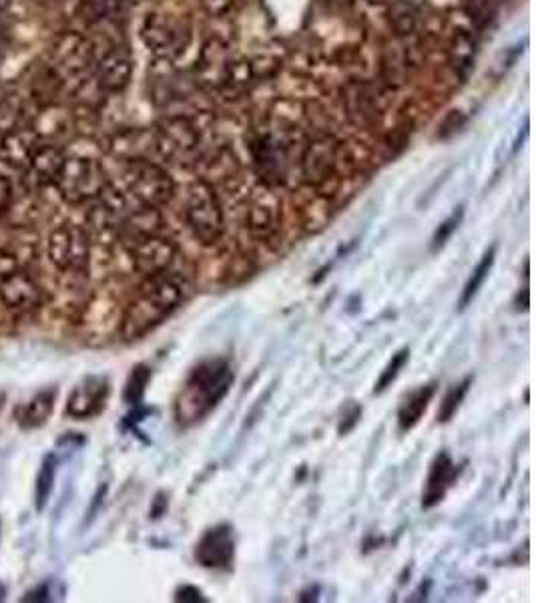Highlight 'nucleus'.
<instances>
[{
	"instance_id": "nucleus-38",
	"label": "nucleus",
	"mask_w": 536,
	"mask_h": 603,
	"mask_svg": "<svg viewBox=\"0 0 536 603\" xmlns=\"http://www.w3.org/2000/svg\"><path fill=\"white\" fill-rule=\"evenodd\" d=\"M203 5L211 15H221L233 5V0H203Z\"/></svg>"
},
{
	"instance_id": "nucleus-13",
	"label": "nucleus",
	"mask_w": 536,
	"mask_h": 603,
	"mask_svg": "<svg viewBox=\"0 0 536 603\" xmlns=\"http://www.w3.org/2000/svg\"><path fill=\"white\" fill-rule=\"evenodd\" d=\"M253 167L267 185H282L288 179L290 159L286 147L272 137H257L251 145Z\"/></svg>"
},
{
	"instance_id": "nucleus-24",
	"label": "nucleus",
	"mask_w": 536,
	"mask_h": 603,
	"mask_svg": "<svg viewBox=\"0 0 536 603\" xmlns=\"http://www.w3.org/2000/svg\"><path fill=\"white\" fill-rule=\"evenodd\" d=\"M494 260H496V246H492V248L480 258V262L476 264V268L472 270V274H470V278H468V282H466V286H464V290H462L460 302H458L460 310H464L466 306H470L472 300L478 296L480 288L484 286L486 278L490 276V270H492V266H494Z\"/></svg>"
},
{
	"instance_id": "nucleus-14",
	"label": "nucleus",
	"mask_w": 536,
	"mask_h": 603,
	"mask_svg": "<svg viewBox=\"0 0 536 603\" xmlns=\"http://www.w3.org/2000/svg\"><path fill=\"white\" fill-rule=\"evenodd\" d=\"M338 153H340V143L330 137H318L314 139L304 155H302V177L310 185H324L328 183L330 177H334L336 165H338Z\"/></svg>"
},
{
	"instance_id": "nucleus-33",
	"label": "nucleus",
	"mask_w": 536,
	"mask_h": 603,
	"mask_svg": "<svg viewBox=\"0 0 536 603\" xmlns=\"http://www.w3.org/2000/svg\"><path fill=\"white\" fill-rule=\"evenodd\" d=\"M21 117H23V107L17 99L7 97L0 101V135L17 127L21 123Z\"/></svg>"
},
{
	"instance_id": "nucleus-4",
	"label": "nucleus",
	"mask_w": 536,
	"mask_h": 603,
	"mask_svg": "<svg viewBox=\"0 0 536 603\" xmlns=\"http://www.w3.org/2000/svg\"><path fill=\"white\" fill-rule=\"evenodd\" d=\"M49 69L57 77L59 85L81 89L87 85L95 69V47L79 33H63L53 43Z\"/></svg>"
},
{
	"instance_id": "nucleus-19",
	"label": "nucleus",
	"mask_w": 536,
	"mask_h": 603,
	"mask_svg": "<svg viewBox=\"0 0 536 603\" xmlns=\"http://www.w3.org/2000/svg\"><path fill=\"white\" fill-rule=\"evenodd\" d=\"M458 475H460V467L452 461V457L446 451L436 455L434 463L430 465L426 489L422 493V507L424 509L436 507L446 497L448 489L456 483Z\"/></svg>"
},
{
	"instance_id": "nucleus-15",
	"label": "nucleus",
	"mask_w": 536,
	"mask_h": 603,
	"mask_svg": "<svg viewBox=\"0 0 536 603\" xmlns=\"http://www.w3.org/2000/svg\"><path fill=\"white\" fill-rule=\"evenodd\" d=\"M41 141L43 137L35 125L19 123L17 127L0 135V161L13 169L25 171Z\"/></svg>"
},
{
	"instance_id": "nucleus-8",
	"label": "nucleus",
	"mask_w": 536,
	"mask_h": 603,
	"mask_svg": "<svg viewBox=\"0 0 536 603\" xmlns=\"http://www.w3.org/2000/svg\"><path fill=\"white\" fill-rule=\"evenodd\" d=\"M123 248L127 250L133 268L143 276H151V274L165 272L171 268H181L179 264H183V260L179 258L177 246L161 234H149V236L135 238V240L127 242Z\"/></svg>"
},
{
	"instance_id": "nucleus-36",
	"label": "nucleus",
	"mask_w": 536,
	"mask_h": 603,
	"mask_svg": "<svg viewBox=\"0 0 536 603\" xmlns=\"http://www.w3.org/2000/svg\"><path fill=\"white\" fill-rule=\"evenodd\" d=\"M23 601H35V603L53 601V587H51V583H41L35 589L27 591V595L23 597Z\"/></svg>"
},
{
	"instance_id": "nucleus-2",
	"label": "nucleus",
	"mask_w": 536,
	"mask_h": 603,
	"mask_svg": "<svg viewBox=\"0 0 536 603\" xmlns=\"http://www.w3.org/2000/svg\"><path fill=\"white\" fill-rule=\"evenodd\" d=\"M233 384V368L227 358H209L193 368L177 402L175 417L181 427L203 421L225 398Z\"/></svg>"
},
{
	"instance_id": "nucleus-22",
	"label": "nucleus",
	"mask_w": 536,
	"mask_h": 603,
	"mask_svg": "<svg viewBox=\"0 0 536 603\" xmlns=\"http://www.w3.org/2000/svg\"><path fill=\"white\" fill-rule=\"evenodd\" d=\"M55 400H57V390H41L39 394L33 396L31 402L23 407L19 423L23 429L33 431V429H41L53 415L55 409Z\"/></svg>"
},
{
	"instance_id": "nucleus-26",
	"label": "nucleus",
	"mask_w": 536,
	"mask_h": 603,
	"mask_svg": "<svg viewBox=\"0 0 536 603\" xmlns=\"http://www.w3.org/2000/svg\"><path fill=\"white\" fill-rule=\"evenodd\" d=\"M420 3L414 0H396L392 7V25L400 37L412 35L416 29V15Z\"/></svg>"
},
{
	"instance_id": "nucleus-40",
	"label": "nucleus",
	"mask_w": 536,
	"mask_h": 603,
	"mask_svg": "<svg viewBox=\"0 0 536 603\" xmlns=\"http://www.w3.org/2000/svg\"><path fill=\"white\" fill-rule=\"evenodd\" d=\"M370 3H378V5H384V3H390V0H370Z\"/></svg>"
},
{
	"instance_id": "nucleus-37",
	"label": "nucleus",
	"mask_w": 536,
	"mask_h": 603,
	"mask_svg": "<svg viewBox=\"0 0 536 603\" xmlns=\"http://www.w3.org/2000/svg\"><path fill=\"white\" fill-rule=\"evenodd\" d=\"M175 599L177 601H183V603H199V601H207L203 597V593L195 587V585H181L175 593Z\"/></svg>"
},
{
	"instance_id": "nucleus-1",
	"label": "nucleus",
	"mask_w": 536,
	"mask_h": 603,
	"mask_svg": "<svg viewBox=\"0 0 536 603\" xmlns=\"http://www.w3.org/2000/svg\"><path fill=\"white\" fill-rule=\"evenodd\" d=\"M189 290V274L181 268L145 276L135 300L125 308L121 318L123 340H141L155 330L185 300Z\"/></svg>"
},
{
	"instance_id": "nucleus-23",
	"label": "nucleus",
	"mask_w": 536,
	"mask_h": 603,
	"mask_svg": "<svg viewBox=\"0 0 536 603\" xmlns=\"http://www.w3.org/2000/svg\"><path fill=\"white\" fill-rule=\"evenodd\" d=\"M476 47V39L466 31H458L450 43V63L462 81L474 69Z\"/></svg>"
},
{
	"instance_id": "nucleus-29",
	"label": "nucleus",
	"mask_w": 536,
	"mask_h": 603,
	"mask_svg": "<svg viewBox=\"0 0 536 603\" xmlns=\"http://www.w3.org/2000/svg\"><path fill=\"white\" fill-rule=\"evenodd\" d=\"M119 0H81L79 13L89 23H103L119 13Z\"/></svg>"
},
{
	"instance_id": "nucleus-16",
	"label": "nucleus",
	"mask_w": 536,
	"mask_h": 603,
	"mask_svg": "<svg viewBox=\"0 0 536 603\" xmlns=\"http://www.w3.org/2000/svg\"><path fill=\"white\" fill-rule=\"evenodd\" d=\"M133 71V61L123 45L107 47L99 57L95 53V79L103 91H121L127 87Z\"/></svg>"
},
{
	"instance_id": "nucleus-6",
	"label": "nucleus",
	"mask_w": 536,
	"mask_h": 603,
	"mask_svg": "<svg viewBox=\"0 0 536 603\" xmlns=\"http://www.w3.org/2000/svg\"><path fill=\"white\" fill-rule=\"evenodd\" d=\"M105 185V169L91 157H67L55 183L61 197L75 206L97 199Z\"/></svg>"
},
{
	"instance_id": "nucleus-3",
	"label": "nucleus",
	"mask_w": 536,
	"mask_h": 603,
	"mask_svg": "<svg viewBox=\"0 0 536 603\" xmlns=\"http://www.w3.org/2000/svg\"><path fill=\"white\" fill-rule=\"evenodd\" d=\"M183 220L193 238L203 246H215L225 234V216L215 187L207 181H195L187 189Z\"/></svg>"
},
{
	"instance_id": "nucleus-10",
	"label": "nucleus",
	"mask_w": 536,
	"mask_h": 603,
	"mask_svg": "<svg viewBox=\"0 0 536 603\" xmlns=\"http://www.w3.org/2000/svg\"><path fill=\"white\" fill-rule=\"evenodd\" d=\"M199 143V131L183 117H169L163 121L155 137L161 155L177 165H191L197 159Z\"/></svg>"
},
{
	"instance_id": "nucleus-7",
	"label": "nucleus",
	"mask_w": 536,
	"mask_h": 603,
	"mask_svg": "<svg viewBox=\"0 0 536 603\" xmlns=\"http://www.w3.org/2000/svg\"><path fill=\"white\" fill-rule=\"evenodd\" d=\"M49 260L51 264L65 274L85 276L91 268V236L81 226L63 224L55 228L49 236Z\"/></svg>"
},
{
	"instance_id": "nucleus-18",
	"label": "nucleus",
	"mask_w": 536,
	"mask_h": 603,
	"mask_svg": "<svg viewBox=\"0 0 536 603\" xmlns=\"http://www.w3.org/2000/svg\"><path fill=\"white\" fill-rule=\"evenodd\" d=\"M65 159H67V155L59 145L41 141L31 163L25 169V175L35 187L55 185L57 177L65 165Z\"/></svg>"
},
{
	"instance_id": "nucleus-30",
	"label": "nucleus",
	"mask_w": 536,
	"mask_h": 603,
	"mask_svg": "<svg viewBox=\"0 0 536 603\" xmlns=\"http://www.w3.org/2000/svg\"><path fill=\"white\" fill-rule=\"evenodd\" d=\"M348 103H350V111L360 115L362 121H368V119L376 117L378 101L366 87H358L354 93H350Z\"/></svg>"
},
{
	"instance_id": "nucleus-32",
	"label": "nucleus",
	"mask_w": 536,
	"mask_h": 603,
	"mask_svg": "<svg viewBox=\"0 0 536 603\" xmlns=\"http://www.w3.org/2000/svg\"><path fill=\"white\" fill-rule=\"evenodd\" d=\"M462 218H464V208H458L448 220H444L440 226H438V230L434 232V238H432V244H430V248H432V252H438L440 248H444L446 246V242L452 238V234L458 230V226H460V222H462Z\"/></svg>"
},
{
	"instance_id": "nucleus-21",
	"label": "nucleus",
	"mask_w": 536,
	"mask_h": 603,
	"mask_svg": "<svg viewBox=\"0 0 536 603\" xmlns=\"http://www.w3.org/2000/svg\"><path fill=\"white\" fill-rule=\"evenodd\" d=\"M434 394H436V384L430 382L426 386H420V388L412 390L402 400V405L398 409V427H400L402 433L412 431L420 423V419L424 417V413H426V409L430 405V400L434 398Z\"/></svg>"
},
{
	"instance_id": "nucleus-39",
	"label": "nucleus",
	"mask_w": 536,
	"mask_h": 603,
	"mask_svg": "<svg viewBox=\"0 0 536 603\" xmlns=\"http://www.w3.org/2000/svg\"><path fill=\"white\" fill-rule=\"evenodd\" d=\"M5 597H7V587L0 583V601H5Z\"/></svg>"
},
{
	"instance_id": "nucleus-25",
	"label": "nucleus",
	"mask_w": 536,
	"mask_h": 603,
	"mask_svg": "<svg viewBox=\"0 0 536 603\" xmlns=\"http://www.w3.org/2000/svg\"><path fill=\"white\" fill-rule=\"evenodd\" d=\"M55 475H57V459H55V455H49V457H45L41 471L37 475V483H35L37 511H43L47 507L53 487H55Z\"/></svg>"
},
{
	"instance_id": "nucleus-34",
	"label": "nucleus",
	"mask_w": 536,
	"mask_h": 603,
	"mask_svg": "<svg viewBox=\"0 0 536 603\" xmlns=\"http://www.w3.org/2000/svg\"><path fill=\"white\" fill-rule=\"evenodd\" d=\"M13 201H15L13 181L9 177H5L3 173H0V220H3L11 212Z\"/></svg>"
},
{
	"instance_id": "nucleus-35",
	"label": "nucleus",
	"mask_w": 536,
	"mask_h": 603,
	"mask_svg": "<svg viewBox=\"0 0 536 603\" xmlns=\"http://www.w3.org/2000/svg\"><path fill=\"white\" fill-rule=\"evenodd\" d=\"M360 419H362V407L356 405V402H352V405H348V409H346L344 415H342V423H340V427H338V433H340L342 437L348 435L350 431L356 429V425L360 423Z\"/></svg>"
},
{
	"instance_id": "nucleus-12",
	"label": "nucleus",
	"mask_w": 536,
	"mask_h": 603,
	"mask_svg": "<svg viewBox=\"0 0 536 603\" xmlns=\"http://www.w3.org/2000/svg\"><path fill=\"white\" fill-rule=\"evenodd\" d=\"M111 394L109 380L105 376H87L75 386L67 400V417L85 421L103 413Z\"/></svg>"
},
{
	"instance_id": "nucleus-28",
	"label": "nucleus",
	"mask_w": 536,
	"mask_h": 603,
	"mask_svg": "<svg viewBox=\"0 0 536 603\" xmlns=\"http://www.w3.org/2000/svg\"><path fill=\"white\" fill-rule=\"evenodd\" d=\"M470 384H472V376H466L462 382H458L456 386H452L446 392V396L440 402V409H438V423H448L458 413L462 400L466 398V394L470 390Z\"/></svg>"
},
{
	"instance_id": "nucleus-27",
	"label": "nucleus",
	"mask_w": 536,
	"mask_h": 603,
	"mask_svg": "<svg viewBox=\"0 0 536 603\" xmlns=\"http://www.w3.org/2000/svg\"><path fill=\"white\" fill-rule=\"evenodd\" d=\"M149 380H151V368L149 366L139 364V366L133 368V372L127 378L125 392H123V398H125L127 405H131V407H139L141 405V400L145 396Z\"/></svg>"
},
{
	"instance_id": "nucleus-5",
	"label": "nucleus",
	"mask_w": 536,
	"mask_h": 603,
	"mask_svg": "<svg viewBox=\"0 0 536 603\" xmlns=\"http://www.w3.org/2000/svg\"><path fill=\"white\" fill-rule=\"evenodd\" d=\"M125 163L127 193L137 201V208H161L173 197V179L159 163L145 157L129 159Z\"/></svg>"
},
{
	"instance_id": "nucleus-17",
	"label": "nucleus",
	"mask_w": 536,
	"mask_h": 603,
	"mask_svg": "<svg viewBox=\"0 0 536 603\" xmlns=\"http://www.w3.org/2000/svg\"><path fill=\"white\" fill-rule=\"evenodd\" d=\"M143 41L155 55L163 59L177 57L185 51L187 45V39H183V31L159 17L147 19L143 27Z\"/></svg>"
},
{
	"instance_id": "nucleus-11",
	"label": "nucleus",
	"mask_w": 536,
	"mask_h": 603,
	"mask_svg": "<svg viewBox=\"0 0 536 603\" xmlns=\"http://www.w3.org/2000/svg\"><path fill=\"white\" fill-rule=\"evenodd\" d=\"M195 561L207 569L229 571L235 561L233 529L229 525L207 529L195 547Z\"/></svg>"
},
{
	"instance_id": "nucleus-20",
	"label": "nucleus",
	"mask_w": 536,
	"mask_h": 603,
	"mask_svg": "<svg viewBox=\"0 0 536 603\" xmlns=\"http://www.w3.org/2000/svg\"><path fill=\"white\" fill-rule=\"evenodd\" d=\"M418 63V43L412 39V35H406L394 49L388 51L384 59V77L390 85H402Z\"/></svg>"
},
{
	"instance_id": "nucleus-31",
	"label": "nucleus",
	"mask_w": 536,
	"mask_h": 603,
	"mask_svg": "<svg viewBox=\"0 0 536 603\" xmlns=\"http://www.w3.org/2000/svg\"><path fill=\"white\" fill-rule=\"evenodd\" d=\"M408 358H410V350L408 348H402L400 352H396L392 356V360L386 364V368L382 370V374H380V378H378V382L374 386V394H382L384 390H388L392 386V382L398 378L400 370L406 366Z\"/></svg>"
},
{
	"instance_id": "nucleus-9",
	"label": "nucleus",
	"mask_w": 536,
	"mask_h": 603,
	"mask_svg": "<svg viewBox=\"0 0 536 603\" xmlns=\"http://www.w3.org/2000/svg\"><path fill=\"white\" fill-rule=\"evenodd\" d=\"M43 300L41 284L25 268L17 266L0 274V302L9 312L17 316L33 314L43 306Z\"/></svg>"
}]
</instances>
